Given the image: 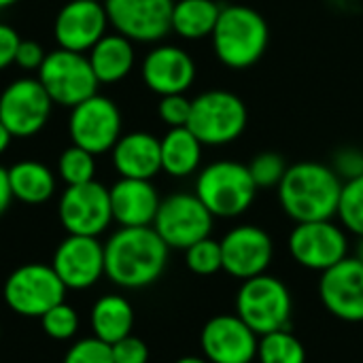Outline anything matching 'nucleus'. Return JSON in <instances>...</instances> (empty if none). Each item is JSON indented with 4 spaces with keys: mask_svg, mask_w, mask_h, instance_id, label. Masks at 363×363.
<instances>
[{
    "mask_svg": "<svg viewBox=\"0 0 363 363\" xmlns=\"http://www.w3.org/2000/svg\"><path fill=\"white\" fill-rule=\"evenodd\" d=\"M168 251L153 225L119 228L104 245V274L125 289L149 287L164 274Z\"/></svg>",
    "mask_w": 363,
    "mask_h": 363,
    "instance_id": "f257e3e1",
    "label": "nucleus"
},
{
    "mask_svg": "<svg viewBox=\"0 0 363 363\" xmlns=\"http://www.w3.org/2000/svg\"><path fill=\"white\" fill-rule=\"evenodd\" d=\"M279 189V202L296 223L336 217L342 191L340 177L328 164L298 162L287 168Z\"/></svg>",
    "mask_w": 363,
    "mask_h": 363,
    "instance_id": "f03ea898",
    "label": "nucleus"
},
{
    "mask_svg": "<svg viewBox=\"0 0 363 363\" xmlns=\"http://www.w3.org/2000/svg\"><path fill=\"white\" fill-rule=\"evenodd\" d=\"M211 40L217 60L225 68L247 70L264 57L270 28L259 11L245 4H228L221 6Z\"/></svg>",
    "mask_w": 363,
    "mask_h": 363,
    "instance_id": "7ed1b4c3",
    "label": "nucleus"
},
{
    "mask_svg": "<svg viewBox=\"0 0 363 363\" xmlns=\"http://www.w3.org/2000/svg\"><path fill=\"white\" fill-rule=\"evenodd\" d=\"M194 194L213 217L234 219L251 208L257 185L249 172V166L234 160H217L198 170Z\"/></svg>",
    "mask_w": 363,
    "mask_h": 363,
    "instance_id": "20e7f679",
    "label": "nucleus"
},
{
    "mask_svg": "<svg viewBox=\"0 0 363 363\" xmlns=\"http://www.w3.org/2000/svg\"><path fill=\"white\" fill-rule=\"evenodd\" d=\"M249 123L242 98L228 89H208L191 100L187 128L204 147H223L238 140Z\"/></svg>",
    "mask_w": 363,
    "mask_h": 363,
    "instance_id": "39448f33",
    "label": "nucleus"
},
{
    "mask_svg": "<svg viewBox=\"0 0 363 363\" xmlns=\"http://www.w3.org/2000/svg\"><path fill=\"white\" fill-rule=\"evenodd\" d=\"M294 300L287 285L270 274L242 281L236 296V315L257 334L289 330Z\"/></svg>",
    "mask_w": 363,
    "mask_h": 363,
    "instance_id": "423d86ee",
    "label": "nucleus"
},
{
    "mask_svg": "<svg viewBox=\"0 0 363 363\" xmlns=\"http://www.w3.org/2000/svg\"><path fill=\"white\" fill-rule=\"evenodd\" d=\"M36 79L49 94L51 102L57 106H77L83 100L98 94V79L91 70L87 53H77L68 49L49 51Z\"/></svg>",
    "mask_w": 363,
    "mask_h": 363,
    "instance_id": "0eeeda50",
    "label": "nucleus"
},
{
    "mask_svg": "<svg viewBox=\"0 0 363 363\" xmlns=\"http://www.w3.org/2000/svg\"><path fill=\"white\" fill-rule=\"evenodd\" d=\"M4 302L19 317L40 319L55 304L64 302L66 287L47 264H23L4 283Z\"/></svg>",
    "mask_w": 363,
    "mask_h": 363,
    "instance_id": "6e6552de",
    "label": "nucleus"
},
{
    "mask_svg": "<svg viewBox=\"0 0 363 363\" xmlns=\"http://www.w3.org/2000/svg\"><path fill=\"white\" fill-rule=\"evenodd\" d=\"M215 217L196 194H172L160 202L153 230L168 245V249H189L213 232Z\"/></svg>",
    "mask_w": 363,
    "mask_h": 363,
    "instance_id": "1a4fd4ad",
    "label": "nucleus"
},
{
    "mask_svg": "<svg viewBox=\"0 0 363 363\" xmlns=\"http://www.w3.org/2000/svg\"><path fill=\"white\" fill-rule=\"evenodd\" d=\"M121 125L123 121L119 106L102 94H94L72 106L68 117V134L72 145L83 147L94 155L111 153L115 143L121 138Z\"/></svg>",
    "mask_w": 363,
    "mask_h": 363,
    "instance_id": "9d476101",
    "label": "nucleus"
},
{
    "mask_svg": "<svg viewBox=\"0 0 363 363\" xmlns=\"http://www.w3.org/2000/svg\"><path fill=\"white\" fill-rule=\"evenodd\" d=\"M53 102L36 77L11 81L0 94V121L13 138L36 136L49 121Z\"/></svg>",
    "mask_w": 363,
    "mask_h": 363,
    "instance_id": "9b49d317",
    "label": "nucleus"
},
{
    "mask_svg": "<svg viewBox=\"0 0 363 363\" xmlns=\"http://www.w3.org/2000/svg\"><path fill=\"white\" fill-rule=\"evenodd\" d=\"M291 257L306 270L325 272L349 255V238L332 219L296 223L287 240Z\"/></svg>",
    "mask_w": 363,
    "mask_h": 363,
    "instance_id": "f8f14e48",
    "label": "nucleus"
},
{
    "mask_svg": "<svg viewBox=\"0 0 363 363\" xmlns=\"http://www.w3.org/2000/svg\"><path fill=\"white\" fill-rule=\"evenodd\" d=\"M57 217L68 234L98 238L113 221L111 194L98 181L70 185L60 198Z\"/></svg>",
    "mask_w": 363,
    "mask_h": 363,
    "instance_id": "ddd939ff",
    "label": "nucleus"
},
{
    "mask_svg": "<svg viewBox=\"0 0 363 363\" xmlns=\"http://www.w3.org/2000/svg\"><path fill=\"white\" fill-rule=\"evenodd\" d=\"M174 0H104L108 23L132 43H160L170 30Z\"/></svg>",
    "mask_w": 363,
    "mask_h": 363,
    "instance_id": "4468645a",
    "label": "nucleus"
},
{
    "mask_svg": "<svg viewBox=\"0 0 363 363\" xmlns=\"http://www.w3.org/2000/svg\"><path fill=\"white\" fill-rule=\"evenodd\" d=\"M219 242L223 255V270L240 281L266 274L274 255L270 234L249 223L236 225Z\"/></svg>",
    "mask_w": 363,
    "mask_h": 363,
    "instance_id": "2eb2a0df",
    "label": "nucleus"
},
{
    "mask_svg": "<svg viewBox=\"0 0 363 363\" xmlns=\"http://www.w3.org/2000/svg\"><path fill=\"white\" fill-rule=\"evenodd\" d=\"M257 345L259 336L238 315H217L200 334L208 363H251L257 357Z\"/></svg>",
    "mask_w": 363,
    "mask_h": 363,
    "instance_id": "dca6fc26",
    "label": "nucleus"
},
{
    "mask_svg": "<svg viewBox=\"0 0 363 363\" xmlns=\"http://www.w3.org/2000/svg\"><path fill=\"white\" fill-rule=\"evenodd\" d=\"M319 298L323 306L340 321H363V264L353 255L321 272Z\"/></svg>",
    "mask_w": 363,
    "mask_h": 363,
    "instance_id": "f3484780",
    "label": "nucleus"
},
{
    "mask_svg": "<svg viewBox=\"0 0 363 363\" xmlns=\"http://www.w3.org/2000/svg\"><path fill=\"white\" fill-rule=\"evenodd\" d=\"M51 268L66 289H87L104 277V245L96 236L68 234L55 249Z\"/></svg>",
    "mask_w": 363,
    "mask_h": 363,
    "instance_id": "a211bd4d",
    "label": "nucleus"
},
{
    "mask_svg": "<svg viewBox=\"0 0 363 363\" xmlns=\"http://www.w3.org/2000/svg\"><path fill=\"white\" fill-rule=\"evenodd\" d=\"M108 15L102 2L68 0L55 15L53 36L60 49L87 53L108 28Z\"/></svg>",
    "mask_w": 363,
    "mask_h": 363,
    "instance_id": "6ab92c4d",
    "label": "nucleus"
},
{
    "mask_svg": "<svg viewBox=\"0 0 363 363\" xmlns=\"http://www.w3.org/2000/svg\"><path fill=\"white\" fill-rule=\"evenodd\" d=\"M194 57L177 45H155L143 60V83L157 96L185 94L196 81Z\"/></svg>",
    "mask_w": 363,
    "mask_h": 363,
    "instance_id": "aec40b11",
    "label": "nucleus"
},
{
    "mask_svg": "<svg viewBox=\"0 0 363 363\" xmlns=\"http://www.w3.org/2000/svg\"><path fill=\"white\" fill-rule=\"evenodd\" d=\"M108 194H111L113 221H117L121 228L153 225L162 198L151 181L121 177L108 189Z\"/></svg>",
    "mask_w": 363,
    "mask_h": 363,
    "instance_id": "412c9836",
    "label": "nucleus"
},
{
    "mask_svg": "<svg viewBox=\"0 0 363 363\" xmlns=\"http://www.w3.org/2000/svg\"><path fill=\"white\" fill-rule=\"evenodd\" d=\"M113 166L123 179L151 181L162 172L160 138L149 132H128L111 149Z\"/></svg>",
    "mask_w": 363,
    "mask_h": 363,
    "instance_id": "4be33fe9",
    "label": "nucleus"
},
{
    "mask_svg": "<svg viewBox=\"0 0 363 363\" xmlns=\"http://www.w3.org/2000/svg\"><path fill=\"white\" fill-rule=\"evenodd\" d=\"M87 60L91 64V70H94L98 83H102V85L119 83L132 72V68L136 64L134 43L119 32H113V34L106 32L87 51Z\"/></svg>",
    "mask_w": 363,
    "mask_h": 363,
    "instance_id": "5701e85b",
    "label": "nucleus"
},
{
    "mask_svg": "<svg viewBox=\"0 0 363 363\" xmlns=\"http://www.w3.org/2000/svg\"><path fill=\"white\" fill-rule=\"evenodd\" d=\"M162 151V172L185 179L200 170L204 145L189 128H168V132L160 138Z\"/></svg>",
    "mask_w": 363,
    "mask_h": 363,
    "instance_id": "b1692460",
    "label": "nucleus"
},
{
    "mask_svg": "<svg viewBox=\"0 0 363 363\" xmlns=\"http://www.w3.org/2000/svg\"><path fill=\"white\" fill-rule=\"evenodd\" d=\"M13 198L23 204H45L55 194L57 179L49 166L36 160H21L9 168Z\"/></svg>",
    "mask_w": 363,
    "mask_h": 363,
    "instance_id": "393cba45",
    "label": "nucleus"
},
{
    "mask_svg": "<svg viewBox=\"0 0 363 363\" xmlns=\"http://www.w3.org/2000/svg\"><path fill=\"white\" fill-rule=\"evenodd\" d=\"M221 6L215 0H174L170 30L185 40L211 38Z\"/></svg>",
    "mask_w": 363,
    "mask_h": 363,
    "instance_id": "a878e982",
    "label": "nucleus"
},
{
    "mask_svg": "<svg viewBox=\"0 0 363 363\" xmlns=\"http://www.w3.org/2000/svg\"><path fill=\"white\" fill-rule=\"evenodd\" d=\"M134 328V308L121 296H104L91 308V332L98 340L115 345L130 336Z\"/></svg>",
    "mask_w": 363,
    "mask_h": 363,
    "instance_id": "bb28decb",
    "label": "nucleus"
},
{
    "mask_svg": "<svg viewBox=\"0 0 363 363\" xmlns=\"http://www.w3.org/2000/svg\"><path fill=\"white\" fill-rule=\"evenodd\" d=\"M257 359L259 363H306V349L289 330H279L259 336Z\"/></svg>",
    "mask_w": 363,
    "mask_h": 363,
    "instance_id": "cd10ccee",
    "label": "nucleus"
},
{
    "mask_svg": "<svg viewBox=\"0 0 363 363\" xmlns=\"http://www.w3.org/2000/svg\"><path fill=\"white\" fill-rule=\"evenodd\" d=\"M94 174H96V155L94 153H89L77 145H70L60 153L57 177L66 183V187L96 181Z\"/></svg>",
    "mask_w": 363,
    "mask_h": 363,
    "instance_id": "c85d7f7f",
    "label": "nucleus"
},
{
    "mask_svg": "<svg viewBox=\"0 0 363 363\" xmlns=\"http://www.w3.org/2000/svg\"><path fill=\"white\" fill-rule=\"evenodd\" d=\"M336 217L347 232L363 236V177L342 183Z\"/></svg>",
    "mask_w": 363,
    "mask_h": 363,
    "instance_id": "c756f323",
    "label": "nucleus"
},
{
    "mask_svg": "<svg viewBox=\"0 0 363 363\" xmlns=\"http://www.w3.org/2000/svg\"><path fill=\"white\" fill-rule=\"evenodd\" d=\"M185 264L191 272L200 277H211L219 270H223V255H221V242L208 238L198 240L189 249H185Z\"/></svg>",
    "mask_w": 363,
    "mask_h": 363,
    "instance_id": "7c9ffc66",
    "label": "nucleus"
},
{
    "mask_svg": "<svg viewBox=\"0 0 363 363\" xmlns=\"http://www.w3.org/2000/svg\"><path fill=\"white\" fill-rule=\"evenodd\" d=\"M287 162L283 155H279L277 151H264L259 155L253 157V162L249 164V172L257 185V189H274L281 185L285 172H287Z\"/></svg>",
    "mask_w": 363,
    "mask_h": 363,
    "instance_id": "2f4dec72",
    "label": "nucleus"
},
{
    "mask_svg": "<svg viewBox=\"0 0 363 363\" xmlns=\"http://www.w3.org/2000/svg\"><path fill=\"white\" fill-rule=\"evenodd\" d=\"M43 332L53 340H70L79 332V315L66 302L55 304L40 317Z\"/></svg>",
    "mask_w": 363,
    "mask_h": 363,
    "instance_id": "473e14b6",
    "label": "nucleus"
},
{
    "mask_svg": "<svg viewBox=\"0 0 363 363\" xmlns=\"http://www.w3.org/2000/svg\"><path fill=\"white\" fill-rule=\"evenodd\" d=\"M62 363H115L113 362V351L111 345L98 340L96 336L79 340L72 345Z\"/></svg>",
    "mask_w": 363,
    "mask_h": 363,
    "instance_id": "72a5a7b5",
    "label": "nucleus"
},
{
    "mask_svg": "<svg viewBox=\"0 0 363 363\" xmlns=\"http://www.w3.org/2000/svg\"><path fill=\"white\" fill-rule=\"evenodd\" d=\"M157 115L168 128H187L191 115V100L185 94L160 96Z\"/></svg>",
    "mask_w": 363,
    "mask_h": 363,
    "instance_id": "f704fd0d",
    "label": "nucleus"
},
{
    "mask_svg": "<svg viewBox=\"0 0 363 363\" xmlns=\"http://www.w3.org/2000/svg\"><path fill=\"white\" fill-rule=\"evenodd\" d=\"M332 170L340 177L342 183L353 181L357 177H363V149L347 145L336 149V153L332 155Z\"/></svg>",
    "mask_w": 363,
    "mask_h": 363,
    "instance_id": "c9c22d12",
    "label": "nucleus"
},
{
    "mask_svg": "<svg viewBox=\"0 0 363 363\" xmlns=\"http://www.w3.org/2000/svg\"><path fill=\"white\" fill-rule=\"evenodd\" d=\"M113 362L115 363H147L149 362V349L147 345L136 336H125L119 342L111 345Z\"/></svg>",
    "mask_w": 363,
    "mask_h": 363,
    "instance_id": "e433bc0d",
    "label": "nucleus"
},
{
    "mask_svg": "<svg viewBox=\"0 0 363 363\" xmlns=\"http://www.w3.org/2000/svg\"><path fill=\"white\" fill-rule=\"evenodd\" d=\"M47 53L40 47V43L36 40H23L17 47V55H15V66L26 70V72H38V68L43 66Z\"/></svg>",
    "mask_w": 363,
    "mask_h": 363,
    "instance_id": "4c0bfd02",
    "label": "nucleus"
},
{
    "mask_svg": "<svg viewBox=\"0 0 363 363\" xmlns=\"http://www.w3.org/2000/svg\"><path fill=\"white\" fill-rule=\"evenodd\" d=\"M19 43L21 36L17 34V30L9 23H0V70H6L15 64Z\"/></svg>",
    "mask_w": 363,
    "mask_h": 363,
    "instance_id": "58836bf2",
    "label": "nucleus"
},
{
    "mask_svg": "<svg viewBox=\"0 0 363 363\" xmlns=\"http://www.w3.org/2000/svg\"><path fill=\"white\" fill-rule=\"evenodd\" d=\"M13 191H11V183H9V168L0 166V217L9 211L11 202H13Z\"/></svg>",
    "mask_w": 363,
    "mask_h": 363,
    "instance_id": "ea45409f",
    "label": "nucleus"
},
{
    "mask_svg": "<svg viewBox=\"0 0 363 363\" xmlns=\"http://www.w3.org/2000/svg\"><path fill=\"white\" fill-rule=\"evenodd\" d=\"M11 140H13V134H11L9 128L0 121V155L11 147Z\"/></svg>",
    "mask_w": 363,
    "mask_h": 363,
    "instance_id": "a19ab883",
    "label": "nucleus"
},
{
    "mask_svg": "<svg viewBox=\"0 0 363 363\" xmlns=\"http://www.w3.org/2000/svg\"><path fill=\"white\" fill-rule=\"evenodd\" d=\"M174 363H208V362H206V359H202V357H191V355H189V357H181L179 362H174Z\"/></svg>",
    "mask_w": 363,
    "mask_h": 363,
    "instance_id": "79ce46f5",
    "label": "nucleus"
},
{
    "mask_svg": "<svg viewBox=\"0 0 363 363\" xmlns=\"http://www.w3.org/2000/svg\"><path fill=\"white\" fill-rule=\"evenodd\" d=\"M355 257L359 259L363 264V236H359V240H357V249H355Z\"/></svg>",
    "mask_w": 363,
    "mask_h": 363,
    "instance_id": "37998d69",
    "label": "nucleus"
},
{
    "mask_svg": "<svg viewBox=\"0 0 363 363\" xmlns=\"http://www.w3.org/2000/svg\"><path fill=\"white\" fill-rule=\"evenodd\" d=\"M19 0H0V9H9V6H13V4H17Z\"/></svg>",
    "mask_w": 363,
    "mask_h": 363,
    "instance_id": "c03bdc74",
    "label": "nucleus"
},
{
    "mask_svg": "<svg viewBox=\"0 0 363 363\" xmlns=\"http://www.w3.org/2000/svg\"><path fill=\"white\" fill-rule=\"evenodd\" d=\"M89 2H102L104 4V0H89Z\"/></svg>",
    "mask_w": 363,
    "mask_h": 363,
    "instance_id": "a18cd8bd",
    "label": "nucleus"
},
{
    "mask_svg": "<svg viewBox=\"0 0 363 363\" xmlns=\"http://www.w3.org/2000/svg\"><path fill=\"white\" fill-rule=\"evenodd\" d=\"M0 332H2V330H0Z\"/></svg>",
    "mask_w": 363,
    "mask_h": 363,
    "instance_id": "49530a36",
    "label": "nucleus"
}]
</instances>
